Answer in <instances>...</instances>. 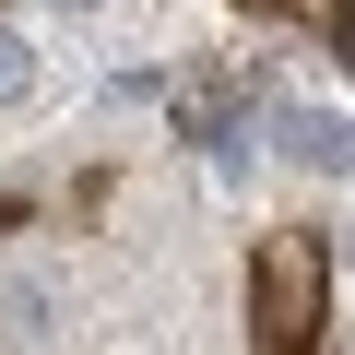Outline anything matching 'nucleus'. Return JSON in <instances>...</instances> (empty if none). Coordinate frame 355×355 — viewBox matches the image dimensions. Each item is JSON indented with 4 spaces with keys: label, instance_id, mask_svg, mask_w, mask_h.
Here are the masks:
<instances>
[{
    "label": "nucleus",
    "instance_id": "3",
    "mask_svg": "<svg viewBox=\"0 0 355 355\" xmlns=\"http://www.w3.org/2000/svg\"><path fill=\"white\" fill-rule=\"evenodd\" d=\"M296 166H355V142H343V119H296Z\"/></svg>",
    "mask_w": 355,
    "mask_h": 355
},
{
    "label": "nucleus",
    "instance_id": "1",
    "mask_svg": "<svg viewBox=\"0 0 355 355\" xmlns=\"http://www.w3.org/2000/svg\"><path fill=\"white\" fill-rule=\"evenodd\" d=\"M249 296L272 320V355H308V331H320V237H272Z\"/></svg>",
    "mask_w": 355,
    "mask_h": 355
},
{
    "label": "nucleus",
    "instance_id": "2",
    "mask_svg": "<svg viewBox=\"0 0 355 355\" xmlns=\"http://www.w3.org/2000/svg\"><path fill=\"white\" fill-rule=\"evenodd\" d=\"M48 95V60L24 48V24H0V107H36Z\"/></svg>",
    "mask_w": 355,
    "mask_h": 355
},
{
    "label": "nucleus",
    "instance_id": "4",
    "mask_svg": "<svg viewBox=\"0 0 355 355\" xmlns=\"http://www.w3.org/2000/svg\"><path fill=\"white\" fill-rule=\"evenodd\" d=\"M48 12H107V0H48Z\"/></svg>",
    "mask_w": 355,
    "mask_h": 355
}]
</instances>
